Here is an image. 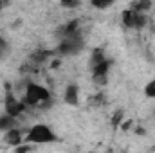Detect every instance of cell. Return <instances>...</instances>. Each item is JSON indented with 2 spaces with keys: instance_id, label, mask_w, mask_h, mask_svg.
Masks as SVG:
<instances>
[{
  "instance_id": "cell-10",
  "label": "cell",
  "mask_w": 155,
  "mask_h": 153,
  "mask_svg": "<svg viewBox=\"0 0 155 153\" xmlns=\"http://www.w3.org/2000/svg\"><path fill=\"white\" fill-rule=\"evenodd\" d=\"M152 7V2H132L128 9H132L134 13H139V15H146V11H150Z\"/></svg>"
},
{
  "instance_id": "cell-11",
  "label": "cell",
  "mask_w": 155,
  "mask_h": 153,
  "mask_svg": "<svg viewBox=\"0 0 155 153\" xmlns=\"http://www.w3.org/2000/svg\"><path fill=\"white\" fill-rule=\"evenodd\" d=\"M105 60H107V56H105L103 49H96V50L92 52V58H90V65H92V67H96V65L103 63Z\"/></svg>"
},
{
  "instance_id": "cell-9",
  "label": "cell",
  "mask_w": 155,
  "mask_h": 153,
  "mask_svg": "<svg viewBox=\"0 0 155 153\" xmlns=\"http://www.w3.org/2000/svg\"><path fill=\"white\" fill-rule=\"evenodd\" d=\"M52 56V52L51 50H38V52H35V54H31V65L33 67H36L40 63H43L47 58H51Z\"/></svg>"
},
{
  "instance_id": "cell-16",
  "label": "cell",
  "mask_w": 155,
  "mask_h": 153,
  "mask_svg": "<svg viewBox=\"0 0 155 153\" xmlns=\"http://www.w3.org/2000/svg\"><path fill=\"white\" fill-rule=\"evenodd\" d=\"M5 50H7V41H5L4 38H0V56H2Z\"/></svg>"
},
{
  "instance_id": "cell-14",
  "label": "cell",
  "mask_w": 155,
  "mask_h": 153,
  "mask_svg": "<svg viewBox=\"0 0 155 153\" xmlns=\"http://www.w3.org/2000/svg\"><path fill=\"white\" fill-rule=\"evenodd\" d=\"M29 151H31V144H20L15 150V153H29Z\"/></svg>"
},
{
  "instance_id": "cell-12",
  "label": "cell",
  "mask_w": 155,
  "mask_h": 153,
  "mask_svg": "<svg viewBox=\"0 0 155 153\" xmlns=\"http://www.w3.org/2000/svg\"><path fill=\"white\" fill-rule=\"evenodd\" d=\"M144 96H146V97H152V99H155V79H152V81L144 86Z\"/></svg>"
},
{
  "instance_id": "cell-17",
  "label": "cell",
  "mask_w": 155,
  "mask_h": 153,
  "mask_svg": "<svg viewBox=\"0 0 155 153\" xmlns=\"http://www.w3.org/2000/svg\"><path fill=\"white\" fill-rule=\"evenodd\" d=\"M61 5H63V7H78V5H79V2H67V0H63V2H61Z\"/></svg>"
},
{
  "instance_id": "cell-18",
  "label": "cell",
  "mask_w": 155,
  "mask_h": 153,
  "mask_svg": "<svg viewBox=\"0 0 155 153\" xmlns=\"http://www.w3.org/2000/svg\"><path fill=\"white\" fill-rule=\"evenodd\" d=\"M5 5V2H0V11H2V7Z\"/></svg>"
},
{
  "instance_id": "cell-1",
  "label": "cell",
  "mask_w": 155,
  "mask_h": 153,
  "mask_svg": "<svg viewBox=\"0 0 155 153\" xmlns=\"http://www.w3.org/2000/svg\"><path fill=\"white\" fill-rule=\"evenodd\" d=\"M22 103L25 106H33V108H41L43 110V108L52 105V96L45 86L36 85V83H27Z\"/></svg>"
},
{
  "instance_id": "cell-8",
  "label": "cell",
  "mask_w": 155,
  "mask_h": 153,
  "mask_svg": "<svg viewBox=\"0 0 155 153\" xmlns=\"http://www.w3.org/2000/svg\"><path fill=\"white\" fill-rule=\"evenodd\" d=\"M13 128H16V119L11 117V115H7V114L0 115V130L2 132H7V130H13Z\"/></svg>"
},
{
  "instance_id": "cell-2",
  "label": "cell",
  "mask_w": 155,
  "mask_h": 153,
  "mask_svg": "<svg viewBox=\"0 0 155 153\" xmlns=\"http://www.w3.org/2000/svg\"><path fill=\"white\" fill-rule=\"evenodd\" d=\"M58 137L47 124H35L25 133V142H29V144H51Z\"/></svg>"
},
{
  "instance_id": "cell-3",
  "label": "cell",
  "mask_w": 155,
  "mask_h": 153,
  "mask_svg": "<svg viewBox=\"0 0 155 153\" xmlns=\"http://www.w3.org/2000/svg\"><path fill=\"white\" fill-rule=\"evenodd\" d=\"M81 47H83V38H81V34H78V36H72V38L61 40L60 45H58V49H56V54H60V56H71V54H76Z\"/></svg>"
},
{
  "instance_id": "cell-15",
  "label": "cell",
  "mask_w": 155,
  "mask_h": 153,
  "mask_svg": "<svg viewBox=\"0 0 155 153\" xmlns=\"http://www.w3.org/2000/svg\"><path fill=\"white\" fill-rule=\"evenodd\" d=\"M92 5L97 7V9H107V7L112 5V2H92Z\"/></svg>"
},
{
  "instance_id": "cell-4",
  "label": "cell",
  "mask_w": 155,
  "mask_h": 153,
  "mask_svg": "<svg viewBox=\"0 0 155 153\" xmlns=\"http://www.w3.org/2000/svg\"><path fill=\"white\" fill-rule=\"evenodd\" d=\"M25 112V105L22 103V101H18L11 92L5 96V114L11 115V117H15V119H18L20 115Z\"/></svg>"
},
{
  "instance_id": "cell-7",
  "label": "cell",
  "mask_w": 155,
  "mask_h": 153,
  "mask_svg": "<svg viewBox=\"0 0 155 153\" xmlns=\"http://www.w3.org/2000/svg\"><path fill=\"white\" fill-rule=\"evenodd\" d=\"M63 99H65V103L67 105H78V101H79V90H78L76 85H67V88H65V94H63Z\"/></svg>"
},
{
  "instance_id": "cell-5",
  "label": "cell",
  "mask_w": 155,
  "mask_h": 153,
  "mask_svg": "<svg viewBox=\"0 0 155 153\" xmlns=\"http://www.w3.org/2000/svg\"><path fill=\"white\" fill-rule=\"evenodd\" d=\"M108 70H110V61L108 60H105L103 63L92 67V79H94V83L107 85V81H108Z\"/></svg>"
},
{
  "instance_id": "cell-6",
  "label": "cell",
  "mask_w": 155,
  "mask_h": 153,
  "mask_svg": "<svg viewBox=\"0 0 155 153\" xmlns=\"http://www.w3.org/2000/svg\"><path fill=\"white\" fill-rule=\"evenodd\" d=\"M4 141H5L9 146H15V148H18L20 144H24V141H25V135L20 132V128H13V130H7V132L4 133Z\"/></svg>"
},
{
  "instance_id": "cell-13",
  "label": "cell",
  "mask_w": 155,
  "mask_h": 153,
  "mask_svg": "<svg viewBox=\"0 0 155 153\" xmlns=\"http://www.w3.org/2000/svg\"><path fill=\"white\" fill-rule=\"evenodd\" d=\"M123 121V112L121 110H117L116 114H114V119H112V124L114 126H119V122Z\"/></svg>"
}]
</instances>
